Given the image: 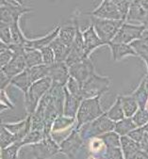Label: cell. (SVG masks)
<instances>
[{
  "mask_svg": "<svg viewBox=\"0 0 148 159\" xmlns=\"http://www.w3.org/2000/svg\"><path fill=\"white\" fill-rule=\"evenodd\" d=\"M146 29L147 28L144 25H133L125 22L117 32L112 43H123L130 44L134 41L141 39Z\"/></svg>",
  "mask_w": 148,
  "mask_h": 159,
  "instance_id": "obj_6",
  "label": "cell"
},
{
  "mask_svg": "<svg viewBox=\"0 0 148 159\" xmlns=\"http://www.w3.org/2000/svg\"><path fill=\"white\" fill-rule=\"evenodd\" d=\"M97 159H109V158H107L106 156L103 155V156H101V157H99V158H97Z\"/></svg>",
  "mask_w": 148,
  "mask_h": 159,
  "instance_id": "obj_53",
  "label": "cell"
},
{
  "mask_svg": "<svg viewBox=\"0 0 148 159\" xmlns=\"http://www.w3.org/2000/svg\"><path fill=\"white\" fill-rule=\"evenodd\" d=\"M143 38H145L147 41H148V30L146 29V31L144 32V34H143Z\"/></svg>",
  "mask_w": 148,
  "mask_h": 159,
  "instance_id": "obj_49",
  "label": "cell"
},
{
  "mask_svg": "<svg viewBox=\"0 0 148 159\" xmlns=\"http://www.w3.org/2000/svg\"><path fill=\"white\" fill-rule=\"evenodd\" d=\"M44 138H46V136L43 130H31L22 140V145L25 146L27 144H36L41 142Z\"/></svg>",
  "mask_w": 148,
  "mask_h": 159,
  "instance_id": "obj_36",
  "label": "cell"
},
{
  "mask_svg": "<svg viewBox=\"0 0 148 159\" xmlns=\"http://www.w3.org/2000/svg\"><path fill=\"white\" fill-rule=\"evenodd\" d=\"M61 26L62 25H55L54 28L50 31L48 34H46L45 36L40 37L38 39H31V40L27 39L25 42V47L41 50L42 48L50 45L51 43L58 38V33H60V30H61Z\"/></svg>",
  "mask_w": 148,
  "mask_h": 159,
  "instance_id": "obj_16",
  "label": "cell"
},
{
  "mask_svg": "<svg viewBox=\"0 0 148 159\" xmlns=\"http://www.w3.org/2000/svg\"><path fill=\"white\" fill-rule=\"evenodd\" d=\"M112 2L114 3V5L118 9V11H119L120 13L122 14L124 20L126 21L127 16L128 14V11H129L131 2L128 1V0H112Z\"/></svg>",
  "mask_w": 148,
  "mask_h": 159,
  "instance_id": "obj_42",
  "label": "cell"
},
{
  "mask_svg": "<svg viewBox=\"0 0 148 159\" xmlns=\"http://www.w3.org/2000/svg\"><path fill=\"white\" fill-rule=\"evenodd\" d=\"M22 142H15L11 146L1 149V159H17Z\"/></svg>",
  "mask_w": 148,
  "mask_h": 159,
  "instance_id": "obj_37",
  "label": "cell"
},
{
  "mask_svg": "<svg viewBox=\"0 0 148 159\" xmlns=\"http://www.w3.org/2000/svg\"><path fill=\"white\" fill-rule=\"evenodd\" d=\"M143 128H144V129H145V130L148 132V123H147V124H145V125L143 126Z\"/></svg>",
  "mask_w": 148,
  "mask_h": 159,
  "instance_id": "obj_52",
  "label": "cell"
},
{
  "mask_svg": "<svg viewBox=\"0 0 148 159\" xmlns=\"http://www.w3.org/2000/svg\"><path fill=\"white\" fill-rule=\"evenodd\" d=\"M130 45L137 53L138 57L141 58L142 60L148 58V41L145 38L142 37L140 40L134 41L133 43H130Z\"/></svg>",
  "mask_w": 148,
  "mask_h": 159,
  "instance_id": "obj_33",
  "label": "cell"
},
{
  "mask_svg": "<svg viewBox=\"0 0 148 159\" xmlns=\"http://www.w3.org/2000/svg\"><path fill=\"white\" fill-rule=\"evenodd\" d=\"M119 97L121 99L122 107H123L126 117L132 118L140 107L137 100L131 93L127 94V95H119Z\"/></svg>",
  "mask_w": 148,
  "mask_h": 159,
  "instance_id": "obj_23",
  "label": "cell"
},
{
  "mask_svg": "<svg viewBox=\"0 0 148 159\" xmlns=\"http://www.w3.org/2000/svg\"><path fill=\"white\" fill-rule=\"evenodd\" d=\"M100 98L101 96H97L82 100L76 117V128L96 120L105 113L100 105Z\"/></svg>",
  "mask_w": 148,
  "mask_h": 159,
  "instance_id": "obj_3",
  "label": "cell"
},
{
  "mask_svg": "<svg viewBox=\"0 0 148 159\" xmlns=\"http://www.w3.org/2000/svg\"><path fill=\"white\" fill-rule=\"evenodd\" d=\"M138 128V126L132 120V118H124L123 120L117 121L115 124V132L119 134L121 137L123 136H127L131 131L135 130Z\"/></svg>",
  "mask_w": 148,
  "mask_h": 159,
  "instance_id": "obj_27",
  "label": "cell"
},
{
  "mask_svg": "<svg viewBox=\"0 0 148 159\" xmlns=\"http://www.w3.org/2000/svg\"><path fill=\"white\" fill-rule=\"evenodd\" d=\"M31 11V8H28L23 4H1V7H0L1 21L0 22L12 25L16 20H20L22 15L30 12Z\"/></svg>",
  "mask_w": 148,
  "mask_h": 159,
  "instance_id": "obj_9",
  "label": "cell"
},
{
  "mask_svg": "<svg viewBox=\"0 0 148 159\" xmlns=\"http://www.w3.org/2000/svg\"><path fill=\"white\" fill-rule=\"evenodd\" d=\"M28 72H29V75L31 77L32 82L34 83L36 81H39L41 79L48 77L49 66L45 65V64L37 65V66H34L31 68H28Z\"/></svg>",
  "mask_w": 148,
  "mask_h": 159,
  "instance_id": "obj_32",
  "label": "cell"
},
{
  "mask_svg": "<svg viewBox=\"0 0 148 159\" xmlns=\"http://www.w3.org/2000/svg\"><path fill=\"white\" fill-rule=\"evenodd\" d=\"M106 113H107L108 117L115 122L119 121V120H123L124 118H126V115H125V112H124V109L122 107L121 99L119 96L117 97L114 104L111 106V107Z\"/></svg>",
  "mask_w": 148,
  "mask_h": 159,
  "instance_id": "obj_29",
  "label": "cell"
},
{
  "mask_svg": "<svg viewBox=\"0 0 148 159\" xmlns=\"http://www.w3.org/2000/svg\"><path fill=\"white\" fill-rule=\"evenodd\" d=\"M131 94L137 100L139 107L145 108L148 101V74L141 79L138 87L131 92Z\"/></svg>",
  "mask_w": 148,
  "mask_h": 159,
  "instance_id": "obj_20",
  "label": "cell"
},
{
  "mask_svg": "<svg viewBox=\"0 0 148 159\" xmlns=\"http://www.w3.org/2000/svg\"><path fill=\"white\" fill-rule=\"evenodd\" d=\"M70 76L77 80L81 85L86 82L94 74H95V68L90 57L85 58L69 67Z\"/></svg>",
  "mask_w": 148,
  "mask_h": 159,
  "instance_id": "obj_8",
  "label": "cell"
},
{
  "mask_svg": "<svg viewBox=\"0 0 148 159\" xmlns=\"http://www.w3.org/2000/svg\"><path fill=\"white\" fill-rule=\"evenodd\" d=\"M2 125L17 138L19 142H22L26 135L31 131V115H28L24 120L19 122L2 123Z\"/></svg>",
  "mask_w": 148,
  "mask_h": 159,
  "instance_id": "obj_14",
  "label": "cell"
},
{
  "mask_svg": "<svg viewBox=\"0 0 148 159\" xmlns=\"http://www.w3.org/2000/svg\"><path fill=\"white\" fill-rule=\"evenodd\" d=\"M20 20H16L11 25V30H12V44L15 45H20V46H25L26 38L25 37L23 31L20 27L19 24Z\"/></svg>",
  "mask_w": 148,
  "mask_h": 159,
  "instance_id": "obj_28",
  "label": "cell"
},
{
  "mask_svg": "<svg viewBox=\"0 0 148 159\" xmlns=\"http://www.w3.org/2000/svg\"><path fill=\"white\" fill-rule=\"evenodd\" d=\"M31 152L35 159H50L58 153H61L60 145L47 136L41 142L31 145Z\"/></svg>",
  "mask_w": 148,
  "mask_h": 159,
  "instance_id": "obj_7",
  "label": "cell"
},
{
  "mask_svg": "<svg viewBox=\"0 0 148 159\" xmlns=\"http://www.w3.org/2000/svg\"><path fill=\"white\" fill-rule=\"evenodd\" d=\"M110 49L112 61H119L127 57H138L133 47L128 43H109L108 45Z\"/></svg>",
  "mask_w": 148,
  "mask_h": 159,
  "instance_id": "obj_15",
  "label": "cell"
},
{
  "mask_svg": "<svg viewBox=\"0 0 148 159\" xmlns=\"http://www.w3.org/2000/svg\"><path fill=\"white\" fill-rule=\"evenodd\" d=\"M131 159H148V153L141 151V150H139L132 157Z\"/></svg>",
  "mask_w": 148,
  "mask_h": 159,
  "instance_id": "obj_48",
  "label": "cell"
},
{
  "mask_svg": "<svg viewBox=\"0 0 148 159\" xmlns=\"http://www.w3.org/2000/svg\"><path fill=\"white\" fill-rule=\"evenodd\" d=\"M33 84L31 77L29 75V72H28V68L26 70H25L23 73L17 75L16 76H14L12 79V83L11 85L15 86L18 89H20L24 94L25 96L27 94L29 88L31 87V85Z\"/></svg>",
  "mask_w": 148,
  "mask_h": 159,
  "instance_id": "obj_22",
  "label": "cell"
},
{
  "mask_svg": "<svg viewBox=\"0 0 148 159\" xmlns=\"http://www.w3.org/2000/svg\"><path fill=\"white\" fill-rule=\"evenodd\" d=\"M84 143V139L80 135L79 130L75 127L70 133V135L60 143L61 153L65 154L69 158H73L78 150L82 147Z\"/></svg>",
  "mask_w": 148,
  "mask_h": 159,
  "instance_id": "obj_10",
  "label": "cell"
},
{
  "mask_svg": "<svg viewBox=\"0 0 148 159\" xmlns=\"http://www.w3.org/2000/svg\"><path fill=\"white\" fill-rule=\"evenodd\" d=\"M4 108H7V109H12L13 108V105L12 103L10 101L8 95H7V92L5 89H1V110L3 111Z\"/></svg>",
  "mask_w": 148,
  "mask_h": 159,
  "instance_id": "obj_44",
  "label": "cell"
},
{
  "mask_svg": "<svg viewBox=\"0 0 148 159\" xmlns=\"http://www.w3.org/2000/svg\"><path fill=\"white\" fill-rule=\"evenodd\" d=\"M0 142H1V149H4L19 141L17 138L12 133H11L5 126L1 125V129H0Z\"/></svg>",
  "mask_w": 148,
  "mask_h": 159,
  "instance_id": "obj_35",
  "label": "cell"
},
{
  "mask_svg": "<svg viewBox=\"0 0 148 159\" xmlns=\"http://www.w3.org/2000/svg\"><path fill=\"white\" fill-rule=\"evenodd\" d=\"M24 56H25V58L26 61L27 68H31V67H34L37 65L44 64L42 53L38 49L25 47Z\"/></svg>",
  "mask_w": 148,
  "mask_h": 159,
  "instance_id": "obj_25",
  "label": "cell"
},
{
  "mask_svg": "<svg viewBox=\"0 0 148 159\" xmlns=\"http://www.w3.org/2000/svg\"><path fill=\"white\" fill-rule=\"evenodd\" d=\"M12 83V78H10L4 72H0V88L1 89H6Z\"/></svg>",
  "mask_w": 148,
  "mask_h": 159,
  "instance_id": "obj_47",
  "label": "cell"
},
{
  "mask_svg": "<svg viewBox=\"0 0 148 159\" xmlns=\"http://www.w3.org/2000/svg\"><path fill=\"white\" fill-rule=\"evenodd\" d=\"M103 155L109 159H126L121 147L106 148Z\"/></svg>",
  "mask_w": 148,
  "mask_h": 159,
  "instance_id": "obj_43",
  "label": "cell"
},
{
  "mask_svg": "<svg viewBox=\"0 0 148 159\" xmlns=\"http://www.w3.org/2000/svg\"><path fill=\"white\" fill-rule=\"evenodd\" d=\"M42 56H43V60H44V64L45 65H52L56 62V57L53 49L51 48L50 45L42 48L41 50Z\"/></svg>",
  "mask_w": 148,
  "mask_h": 159,
  "instance_id": "obj_41",
  "label": "cell"
},
{
  "mask_svg": "<svg viewBox=\"0 0 148 159\" xmlns=\"http://www.w3.org/2000/svg\"><path fill=\"white\" fill-rule=\"evenodd\" d=\"M72 23L73 25H62L60 33H58V38L62 43H64L65 44L69 46L73 45L76 35V26L73 21Z\"/></svg>",
  "mask_w": 148,
  "mask_h": 159,
  "instance_id": "obj_24",
  "label": "cell"
},
{
  "mask_svg": "<svg viewBox=\"0 0 148 159\" xmlns=\"http://www.w3.org/2000/svg\"><path fill=\"white\" fill-rule=\"evenodd\" d=\"M132 120L138 127H142L148 123V110L146 108L139 107L138 111L132 117Z\"/></svg>",
  "mask_w": 148,
  "mask_h": 159,
  "instance_id": "obj_39",
  "label": "cell"
},
{
  "mask_svg": "<svg viewBox=\"0 0 148 159\" xmlns=\"http://www.w3.org/2000/svg\"><path fill=\"white\" fill-rule=\"evenodd\" d=\"M143 133H144V128H143V126H142V127H138V128H136L135 130L131 131L127 136L138 143L140 141V139H141Z\"/></svg>",
  "mask_w": 148,
  "mask_h": 159,
  "instance_id": "obj_45",
  "label": "cell"
},
{
  "mask_svg": "<svg viewBox=\"0 0 148 159\" xmlns=\"http://www.w3.org/2000/svg\"><path fill=\"white\" fill-rule=\"evenodd\" d=\"M147 12L148 11L137 1V0H134V1L131 2L126 22H128L130 24L132 22H135V23L137 22V23H140V25H144L146 17H147Z\"/></svg>",
  "mask_w": 148,
  "mask_h": 159,
  "instance_id": "obj_19",
  "label": "cell"
},
{
  "mask_svg": "<svg viewBox=\"0 0 148 159\" xmlns=\"http://www.w3.org/2000/svg\"><path fill=\"white\" fill-rule=\"evenodd\" d=\"M64 92H65V98H64L63 115L70 118H76L80 104L82 102V99L74 96L73 94H71L67 90L66 88H64Z\"/></svg>",
  "mask_w": 148,
  "mask_h": 159,
  "instance_id": "obj_18",
  "label": "cell"
},
{
  "mask_svg": "<svg viewBox=\"0 0 148 159\" xmlns=\"http://www.w3.org/2000/svg\"><path fill=\"white\" fill-rule=\"evenodd\" d=\"M49 66V74L48 77L51 78L53 83H57L62 86H66L69 78V67L65 62H55Z\"/></svg>",
  "mask_w": 148,
  "mask_h": 159,
  "instance_id": "obj_13",
  "label": "cell"
},
{
  "mask_svg": "<svg viewBox=\"0 0 148 159\" xmlns=\"http://www.w3.org/2000/svg\"><path fill=\"white\" fill-rule=\"evenodd\" d=\"M115 124L116 122L110 120L105 112L96 120L82 125L77 129L79 130L80 135L82 136L84 140H86L93 138H98L105 133L114 131Z\"/></svg>",
  "mask_w": 148,
  "mask_h": 159,
  "instance_id": "obj_1",
  "label": "cell"
},
{
  "mask_svg": "<svg viewBox=\"0 0 148 159\" xmlns=\"http://www.w3.org/2000/svg\"><path fill=\"white\" fill-rule=\"evenodd\" d=\"M121 148L126 159H131V157L141 150L139 144L128 136L121 137Z\"/></svg>",
  "mask_w": 148,
  "mask_h": 159,
  "instance_id": "obj_26",
  "label": "cell"
},
{
  "mask_svg": "<svg viewBox=\"0 0 148 159\" xmlns=\"http://www.w3.org/2000/svg\"><path fill=\"white\" fill-rule=\"evenodd\" d=\"M110 83L111 81L109 77L99 75L96 73L94 74L86 82L81 85L83 100L102 96L104 93L109 90Z\"/></svg>",
  "mask_w": 148,
  "mask_h": 159,
  "instance_id": "obj_5",
  "label": "cell"
},
{
  "mask_svg": "<svg viewBox=\"0 0 148 159\" xmlns=\"http://www.w3.org/2000/svg\"><path fill=\"white\" fill-rule=\"evenodd\" d=\"M51 86V78L46 77L34 82L29 88L27 94L25 96V106L28 115H32L36 111L41 100L49 91Z\"/></svg>",
  "mask_w": 148,
  "mask_h": 159,
  "instance_id": "obj_2",
  "label": "cell"
},
{
  "mask_svg": "<svg viewBox=\"0 0 148 159\" xmlns=\"http://www.w3.org/2000/svg\"><path fill=\"white\" fill-rule=\"evenodd\" d=\"M65 88L67 89V90H68L71 94L74 95V96H76V97H78V98H80V99L83 100V98H82V89H81V84H80L77 80H76L74 77L70 76V78H69V80H68V82H67Z\"/></svg>",
  "mask_w": 148,
  "mask_h": 159,
  "instance_id": "obj_38",
  "label": "cell"
},
{
  "mask_svg": "<svg viewBox=\"0 0 148 159\" xmlns=\"http://www.w3.org/2000/svg\"><path fill=\"white\" fill-rule=\"evenodd\" d=\"M0 39L6 44H12V30L11 25L0 22Z\"/></svg>",
  "mask_w": 148,
  "mask_h": 159,
  "instance_id": "obj_40",
  "label": "cell"
},
{
  "mask_svg": "<svg viewBox=\"0 0 148 159\" xmlns=\"http://www.w3.org/2000/svg\"><path fill=\"white\" fill-rule=\"evenodd\" d=\"M14 53L11 50L10 44L0 43V67L4 68L13 58Z\"/></svg>",
  "mask_w": 148,
  "mask_h": 159,
  "instance_id": "obj_34",
  "label": "cell"
},
{
  "mask_svg": "<svg viewBox=\"0 0 148 159\" xmlns=\"http://www.w3.org/2000/svg\"><path fill=\"white\" fill-rule=\"evenodd\" d=\"M26 69H27V65L23 53V54H15L9 64L6 65L4 68H1V71L4 72L10 78L12 79L14 76L23 73Z\"/></svg>",
  "mask_w": 148,
  "mask_h": 159,
  "instance_id": "obj_17",
  "label": "cell"
},
{
  "mask_svg": "<svg viewBox=\"0 0 148 159\" xmlns=\"http://www.w3.org/2000/svg\"><path fill=\"white\" fill-rule=\"evenodd\" d=\"M13 1H15L19 4H24V0H13Z\"/></svg>",
  "mask_w": 148,
  "mask_h": 159,
  "instance_id": "obj_50",
  "label": "cell"
},
{
  "mask_svg": "<svg viewBox=\"0 0 148 159\" xmlns=\"http://www.w3.org/2000/svg\"><path fill=\"white\" fill-rule=\"evenodd\" d=\"M138 144L141 151L148 153V132L145 129H144V133H143L141 139H140V141L138 142Z\"/></svg>",
  "mask_w": 148,
  "mask_h": 159,
  "instance_id": "obj_46",
  "label": "cell"
},
{
  "mask_svg": "<svg viewBox=\"0 0 148 159\" xmlns=\"http://www.w3.org/2000/svg\"><path fill=\"white\" fill-rule=\"evenodd\" d=\"M82 33L85 43L86 53L89 57H90V56L93 54L95 50H96L101 46L107 45V43L104 41H102L101 38L97 35L96 31L92 24L88 27H86L84 30H82Z\"/></svg>",
  "mask_w": 148,
  "mask_h": 159,
  "instance_id": "obj_12",
  "label": "cell"
},
{
  "mask_svg": "<svg viewBox=\"0 0 148 159\" xmlns=\"http://www.w3.org/2000/svg\"><path fill=\"white\" fill-rule=\"evenodd\" d=\"M75 121H76V118H70V117H67L64 115H58L53 123L51 133L62 131V130L68 128V127H70L71 125H73Z\"/></svg>",
  "mask_w": 148,
  "mask_h": 159,
  "instance_id": "obj_31",
  "label": "cell"
},
{
  "mask_svg": "<svg viewBox=\"0 0 148 159\" xmlns=\"http://www.w3.org/2000/svg\"><path fill=\"white\" fill-rule=\"evenodd\" d=\"M128 1H130V2H132V1H134V0H128Z\"/></svg>",
  "mask_w": 148,
  "mask_h": 159,
  "instance_id": "obj_54",
  "label": "cell"
},
{
  "mask_svg": "<svg viewBox=\"0 0 148 159\" xmlns=\"http://www.w3.org/2000/svg\"><path fill=\"white\" fill-rule=\"evenodd\" d=\"M91 24L94 25L97 35L107 43V45L113 41L122 25L126 22L124 20H108L94 16H91Z\"/></svg>",
  "mask_w": 148,
  "mask_h": 159,
  "instance_id": "obj_4",
  "label": "cell"
},
{
  "mask_svg": "<svg viewBox=\"0 0 148 159\" xmlns=\"http://www.w3.org/2000/svg\"><path fill=\"white\" fill-rule=\"evenodd\" d=\"M98 139L103 142L106 148L121 147V136L115 131L105 133L98 137Z\"/></svg>",
  "mask_w": 148,
  "mask_h": 159,
  "instance_id": "obj_30",
  "label": "cell"
},
{
  "mask_svg": "<svg viewBox=\"0 0 148 159\" xmlns=\"http://www.w3.org/2000/svg\"><path fill=\"white\" fill-rule=\"evenodd\" d=\"M50 46L55 53L56 62H65L66 61V59H67V57L71 52L72 46L65 44L58 38L54 40L51 43Z\"/></svg>",
  "mask_w": 148,
  "mask_h": 159,
  "instance_id": "obj_21",
  "label": "cell"
},
{
  "mask_svg": "<svg viewBox=\"0 0 148 159\" xmlns=\"http://www.w3.org/2000/svg\"><path fill=\"white\" fill-rule=\"evenodd\" d=\"M86 14L101 19L124 20L122 14L118 11V9L112 2V0H102L99 6H97L92 12H88Z\"/></svg>",
  "mask_w": 148,
  "mask_h": 159,
  "instance_id": "obj_11",
  "label": "cell"
},
{
  "mask_svg": "<svg viewBox=\"0 0 148 159\" xmlns=\"http://www.w3.org/2000/svg\"><path fill=\"white\" fill-rule=\"evenodd\" d=\"M144 62H145V65H146V67H147V70H148V58L147 59H145V60H143Z\"/></svg>",
  "mask_w": 148,
  "mask_h": 159,
  "instance_id": "obj_51",
  "label": "cell"
}]
</instances>
